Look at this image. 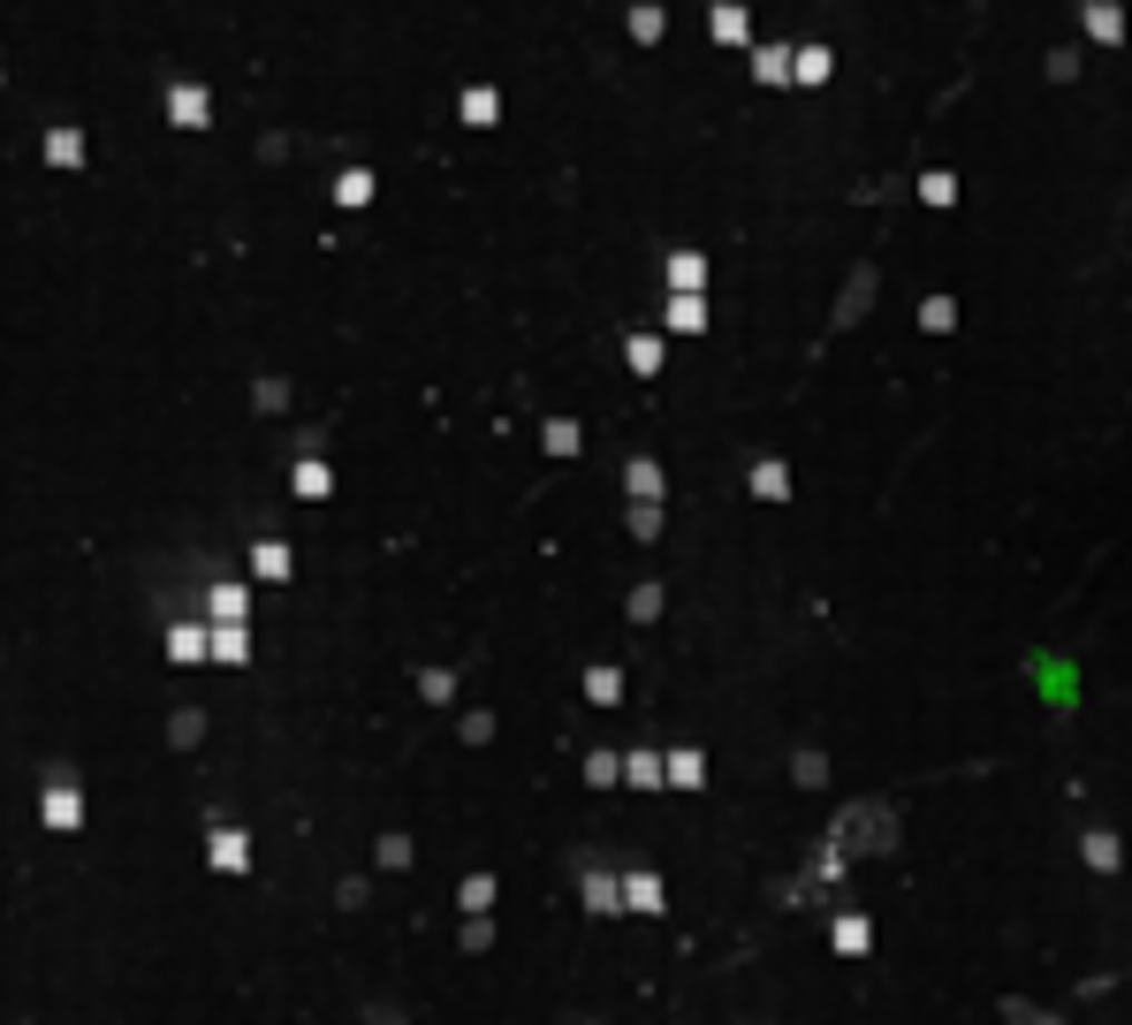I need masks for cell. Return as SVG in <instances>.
Returning a JSON list of instances; mask_svg holds the SVG:
<instances>
[{
	"label": "cell",
	"instance_id": "obj_15",
	"mask_svg": "<svg viewBox=\"0 0 1132 1025\" xmlns=\"http://www.w3.org/2000/svg\"><path fill=\"white\" fill-rule=\"evenodd\" d=\"M745 486H752V502H790V464L784 456H752Z\"/></svg>",
	"mask_w": 1132,
	"mask_h": 1025
},
{
	"label": "cell",
	"instance_id": "obj_9",
	"mask_svg": "<svg viewBox=\"0 0 1132 1025\" xmlns=\"http://www.w3.org/2000/svg\"><path fill=\"white\" fill-rule=\"evenodd\" d=\"M39 152H46V168H61V175H77L91 160V137L77 122H46V137H39Z\"/></svg>",
	"mask_w": 1132,
	"mask_h": 1025
},
{
	"label": "cell",
	"instance_id": "obj_24",
	"mask_svg": "<svg viewBox=\"0 0 1132 1025\" xmlns=\"http://www.w3.org/2000/svg\"><path fill=\"white\" fill-rule=\"evenodd\" d=\"M790 61H798V46H752V85H790Z\"/></svg>",
	"mask_w": 1132,
	"mask_h": 1025
},
{
	"label": "cell",
	"instance_id": "obj_23",
	"mask_svg": "<svg viewBox=\"0 0 1132 1025\" xmlns=\"http://www.w3.org/2000/svg\"><path fill=\"white\" fill-rule=\"evenodd\" d=\"M828 77H836V53H828L821 39H806V46H798V61H790V85L814 91V85H828Z\"/></svg>",
	"mask_w": 1132,
	"mask_h": 1025
},
{
	"label": "cell",
	"instance_id": "obj_34",
	"mask_svg": "<svg viewBox=\"0 0 1132 1025\" xmlns=\"http://www.w3.org/2000/svg\"><path fill=\"white\" fill-rule=\"evenodd\" d=\"M867 297H874V266H859V274H852V289H844V304H836V327H852V319L867 312Z\"/></svg>",
	"mask_w": 1132,
	"mask_h": 1025
},
{
	"label": "cell",
	"instance_id": "obj_16",
	"mask_svg": "<svg viewBox=\"0 0 1132 1025\" xmlns=\"http://www.w3.org/2000/svg\"><path fill=\"white\" fill-rule=\"evenodd\" d=\"M707 319H715L707 297H661V327L669 335H707Z\"/></svg>",
	"mask_w": 1132,
	"mask_h": 1025
},
{
	"label": "cell",
	"instance_id": "obj_46",
	"mask_svg": "<svg viewBox=\"0 0 1132 1025\" xmlns=\"http://www.w3.org/2000/svg\"><path fill=\"white\" fill-rule=\"evenodd\" d=\"M0 661H8V639H0Z\"/></svg>",
	"mask_w": 1132,
	"mask_h": 1025
},
{
	"label": "cell",
	"instance_id": "obj_25",
	"mask_svg": "<svg viewBox=\"0 0 1132 1025\" xmlns=\"http://www.w3.org/2000/svg\"><path fill=\"white\" fill-rule=\"evenodd\" d=\"M707 39H715V46H745V39H752V16H745V8H730V0H722V8H707Z\"/></svg>",
	"mask_w": 1132,
	"mask_h": 1025
},
{
	"label": "cell",
	"instance_id": "obj_27",
	"mask_svg": "<svg viewBox=\"0 0 1132 1025\" xmlns=\"http://www.w3.org/2000/svg\"><path fill=\"white\" fill-rule=\"evenodd\" d=\"M623 790H661V752L653 745H631L623 752Z\"/></svg>",
	"mask_w": 1132,
	"mask_h": 1025
},
{
	"label": "cell",
	"instance_id": "obj_6",
	"mask_svg": "<svg viewBox=\"0 0 1132 1025\" xmlns=\"http://www.w3.org/2000/svg\"><path fill=\"white\" fill-rule=\"evenodd\" d=\"M168 661H175V669L214 661V631H206V615H168Z\"/></svg>",
	"mask_w": 1132,
	"mask_h": 1025
},
{
	"label": "cell",
	"instance_id": "obj_44",
	"mask_svg": "<svg viewBox=\"0 0 1132 1025\" xmlns=\"http://www.w3.org/2000/svg\"><path fill=\"white\" fill-rule=\"evenodd\" d=\"M790 775H798V782H828V760H821V752H798Z\"/></svg>",
	"mask_w": 1132,
	"mask_h": 1025
},
{
	"label": "cell",
	"instance_id": "obj_12",
	"mask_svg": "<svg viewBox=\"0 0 1132 1025\" xmlns=\"http://www.w3.org/2000/svg\"><path fill=\"white\" fill-rule=\"evenodd\" d=\"M206 623H252V585L244 578H214L206 585Z\"/></svg>",
	"mask_w": 1132,
	"mask_h": 1025
},
{
	"label": "cell",
	"instance_id": "obj_45",
	"mask_svg": "<svg viewBox=\"0 0 1132 1025\" xmlns=\"http://www.w3.org/2000/svg\"><path fill=\"white\" fill-rule=\"evenodd\" d=\"M365 897H373V889H365L357 874H350V881H335V904H350V911H357V904H365Z\"/></svg>",
	"mask_w": 1132,
	"mask_h": 1025
},
{
	"label": "cell",
	"instance_id": "obj_40",
	"mask_svg": "<svg viewBox=\"0 0 1132 1025\" xmlns=\"http://www.w3.org/2000/svg\"><path fill=\"white\" fill-rule=\"evenodd\" d=\"M585 782H593V790L623 782V760H616V752H585Z\"/></svg>",
	"mask_w": 1132,
	"mask_h": 1025
},
{
	"label": "cell",
	"instance_id": "obj_38",
	"mask_svg": "<svg viewBox=\"0 0 1132 1025\" xmlns=\"http://www.w3.org/2000/svg\"><path fill=\"white\" fill-rule=\"evenodd\" d=\"M252 403H259V411H289V381H282V373H259V381H252Z\"/></svg>",
	"mask_w": 1132,
	"mask_h": 1025
},
{
	"label": "cell",
	"instance_id": "obj_31",
	"mask_svg": "<svg viewBox=\"0 0 1132 1025\" xmlns=\"http://www.w3.org/2000/svg\"><path fill=\"white\" fill-rule=\"evenodd\" d=\"M661 608H669V593H661V585H653V578H639V585H631V593H623V615H631V623H653V615H661Z\"/></svg>",
	"mask_w": 1132,
	"mask_h": 1025
},
{
	"label": "cell",
	"instance_id": "obj_17",
	"mask_svg": "<svg viewBox=\"0 0 1132 1025\" xmlns=\"http://www.w3.org/2000/svg\"><path fill=\"white\" fill-rule=\"evenodd\" d=\"M214 631V669H252V623H206Z\"/></svg>",
	"mask_w": 1132,
	"mask_h": 1025
},
{
	"label": "cell",
	"instance_id": "obj_26",
	"mask_svg": "<svg viewBox=\"0 0 1132 1025\" xmlns=\"http://www.w3.org/2000/svg\"><path fill=\"white\" fill-rule=\"evenodd\" d=\"M623 365H631L639 381H653V373H661V335H647V327H631V335H623Z\"/></svg>",
	"mask_w": 1132,
	"mask_h": 1025
},
{
	"label": "cell",
	"instance_id": "obj_2",
	"mask_svg": "<svg viewBox=\"0 0 1132 1025\" xmlns=\"http://www.w3.org/2000/svg\"><path fill=\"white\" fill-rule=\"evenodd\" d=\"M85 820H91L85 782H77V768H69V760H53V768L39 775V828H46V836H77Z\"/></svg>",
	"mask_w": 1132,
	"mask_h": 1025
},
{
	"label": "cell",
	"instance_id": "obj_19",
	"mask_svg": "<svg viewBox=\"0 0 1132 1025\" xmlns=\"http://www.w3.org/2000/svg\"><path fill=\"white\" fill-rule=\"evenodd\" d=\"M456 115H464V129H494V122H502V91H494V85H464V91H456Z\"/></svg>",
	"mask_w": 1132,
	"mask_h": 1025
},
{
	"label": "cell",
	"instance_id": "obj_11",
	"mask_svg": "<svg viewBox=\"0 0 1132 1025\" xmlns=\"http://www.w3.org/2000/svg\"><path fill=\"white\" fill-rule=\"evenodd\" d=\"M623 494H631V510H661V494H669V471L653 464V456H623Z\"/></svg>",
	"mask_w": 1132,
	"mask_h": 1025
},
{
	"label": "cell",
	"instance_id": "obj_42",
	"mask_svg": "<svg viewBox=\"0 0 1132 1025\" xmlns=\"http://www.w3.org/2000/svg\"><path fill=\"white\" fill-rule=\"evenodd\" d=\"M623 524H631V540H661V510H623Z\"/></svg>",
	"mask_w": 1132,
	"mask_h": 1025
},
{
	"label": "cell",
	"instance_id": "obj_35",
	"mask_svg": "<svg viewBox=\"0 0 1132 1025\" xmlns=\"http://www.w3.org/2000/svg\"><path fill=\"white\" fill-rule=\"evenodd\" d=\"M585 699H593V707H616V699H623V669H609V661L585 669Z\"/></svg>",
	"mask_w": 1132,
	"mask_h": 1025
},
{
	"label": "cell",
	"instance_id": "obj_37",
	"mask_svg": "<svg viewBox=\"0 0 1132 1025\" xmlns=\"http://www.w3.org/2000/svg\"><path fill=\"white\" fill-rule=\"evenodd\" d=\"M623 31H631L639 46H653L661 31H669V16H661V8H631V16H623Z\"/></svg>",
	"mask_w": 1132,
	"mask_h": 1025
},
{
	"label": "cell",
	"instance_id": "obj_36",
	"mask_svg": "<svg viewBox=\"0 0 1132 1025\" xmlns=\"http://www.w3.org/2000/svg\"><path fill=\"white\" fill-rule=\"evenodd\" d=\"M419 699L426 707H449L456 699V669H419Z\"/></svg>",
	"mask_w": 1132,
	"mask_h": 1025
},
{
	"label": "cell",
	"instance_id": "obj_21",
	"mask_svg": "<svg viewBox=\"0 0 1132 1025\" xmlns=\"http://www.w3.org/2000/svg\"><path fill=\"white\" fill-rule=\"evenodd\" d=\"M373 198H381V175H373V168H343V175H335V206H343V214H365Z\"/></svg>",
	"mask_w": 1132,
	"mask_h": 1025
},
{
	"label": "cell",
	"instance_id": "obj_28",
	"mask_svg": "<svg viewBox=\"0 0 1132 1025\" xmlns=\"http://www.w3.org/2000/svg\"><path fill=\"white\" fill-rule=\"evenodd\" d=\"M411 858H419V844H411L403 828H381V836H373V866H381V874H403Z\"/></svg>",
	"mask_w": 1132,
	"mask_h": 1025
},
{
	"label": "cell",
	"instance_id": "obj_30",
	"mask_svg": "<svg viewBox=\"0 0 1132 1025\" xmlns=\"http://www.w3.org/2000/svg\"><path fill=\"white\" fill-rule=\"evenodd\" d=\"M198 737H206V707H175V714H168V745H175V752H198Z\"/></svg>",
	"mask_w": 1132,
	"mask_h": 1025
},
{
	"label": "cell",
	"instance_id": "obj_14",
	"mask_svg": "<svg viewBox=\"0 0 1132 1025\" xmlns=\"http://www.w3.org/2000/svg\"><path fill=\"white\" fill-rule=\"evenodd\" d=\"M661 782H669V790H699V782H707V752H699V745H669V752H661Z\"/></svg>",
	"mask_w": 1132,
	"mask_h": 1025
},
{
	"label": "cell",
	"instance_id": "obj_13",
	"mask_svg": "<svg viewBox=\"0 0 1132 1025\" xmlns=\"http://www.w3.org/2000/svg\"><path fill=\"white\" fill-rule=\"evenodd\" d=\"M1080 858H1087V874H1118V866H1125V844H1118V828L1087 820V828H1080Z\"/></svg>",
	"mask_w": 1132,
	"mask_h": 1025
},
{
	"label": "cell",
	"instance_id": "obj_1",
	"mask_svg": "<svg viewBox=\"0 0 1132 1025\" xmlns=\"http://www.w3.org/2000/svg\"><path fill=\"white\" fill-rule=\"evenodd\" d=\"M897 844V812L882 806V798H859V806L836 812V828H828V851L852 858V851H889Z\"/></svg>",
	"mask_w": 1132,
	"mask_h": 1025
},
{
	"label": "cell",
	"instance_id": "obj_43",
	"mask_svg": "<svg viewBox=\"0 0 1132 1025\" xmlns=\"http://www.w3.org/2000/svg\"><path fill=\"white\" fill-rule=\"evenodd\" d=\"M456 942H464V949H494V919H464Z\"/></svg>",
	"mask_w": 1132,
	"mask_h": 1025
},
{
	"label": "cell",
	"instance_id": "obj_33",
	"mask_svg": "<svg viewBox=\"0 0 1132 1025\" xmlns=\"http://www.w3.org/2000/svg\"><path fill=\"white\" fill-rule=\"evenodd\" d=\"M919 206H935V214H943V206H958V175H951V168H927V175H919Z\"/></svg>",
	"mask_w": 1132,
	"mask_h": 1025
},
{
	"label": "cell",
	"instance_id": "obj_8",
	"mask_svg": "<svg viewBox=\"0 0 1132 1025\" xmlns=\"http://www.w3.org/2000/svg\"><path fill=\"white\" fill-rule=\"evenodd\" d=\"M578 897H585L593 919H623V874H609V866H578Z\"/></svg>",
	"mask_w": 1132,
	"mask_h": 1025
},
{
	"label": "cell",
	"instance_id": "obj_4",
	"mask_svg": "<svg viewBox=\"0 0 1132 1025\" xmlns=\"http://www.w3.org/2000/svg\"><path fill=\"white\" fill-rule=\"evenodd\" d=\"M160 107H168V129H214V85L206 77H168L160 85Z\"/></svg>",
	"mask_w": 1132,
	"mask_h": 1025
},
{
	"label": "cell",
	"instance_id": "obj_47",
	"mask_svg": "<svg viewBox=\"0 0 1132 1025\" xmlns=\"http://www.w3.org/2000/svg\"><path fill=\"white\" fill-rule=\"evenodd\" d=\"M0 85H8V69H0Z\"/></svg>",
	"mask_w": 1132,
	"mask_h": 1025
},
{
	"label": "cell",
	"instance_id": "obj_10",
	"mask_svg": "<svg viewBox=\"0 0 1132 1025\" xmlns=\"http://www.w3.org/2000/svg\"><path fill=\"white\" fill-rule=\"evenodd\" d=\"M661 282H669V297H707L715 266H707V252H669L661 258Z\"/></svg>",
	"mask_w": 1132,
	"mask_h": 1025
},
{
	"label": "cell",
	"instance_id": "obj_22",
	"mask_svg": "<svg viewBox=\"0 0 1132 1025\" xmlns=\"http://www.w3.org/2000/svg\"><path fill=\"white\" fill-rule=\"evenodd\" d=\"M494 897H502V881H494L486 866H480V874H464V881H456V911H464V919H486V911H494Z\"/></svg>",
	"mask_w": 1132,
	"mask_h": 1025
},
{
	"label": "cell",
	"instance_id": "obj_7",
	"mask_svg": "<svg viewBox=\"0 0 1132 1025\" xmlns=\"http://www.w3.org/2000/svg\"><path fill=\"white\" fill-rule=\"evenodd\" d=\"M289 494H297V502H327V494H335V471H327V456H319V441H305V449L289 456Z\"/></svg>",
	"mask_w": 1132,
	"mask_h": 1025
},
{
	"label": "cell",
	"instance_id": "obj_5",
	"mask_svg": "<svg viewBox=\"0 0 1132 1025\" xmlns=\"http://www.w3.org/2000/svg\"><path fill=\"white\" fill-rule=\"evenodd\" d=\"M244 570H252V585H289V578H297V555H289V540L259 532V540L244 548Z\"/></svg>",
	"mask_w": 1132,
	"mask_h": 1025
},
{
	"label": "cell",
	"instance_id": "obj_3",
	"mask_svg": "<svg viewBox=\"0 0 1132 1025\" xmlns=\"http://www.w3.org/2000/svg\"><path fill=\"white\" fill-rule=\"evenodd\" d=\"M206 866H214L220 881H244V874L259 866V858H252V828L214 812V820H206Z\"/></svg>",
	"mask_w": 1132,
	"mask_h": 1025
},
{
	"label": "cell",
	"instance_id": "obj_39",
	"mask_svg": "<svg viewBox=\"0 0 1132 1025\" xmlns=\"http://www.w3.org/2000/svg\"><path fill=\"white\" fill-rule=\"evenodd\" d=\"M919 327H927V335H951V327H958V304H951V297H927V304H919Z\"/></svg>",
	"mask_w": 1132,
	"mask_h": 1025
},
{
	"label": "cell",
	"instance_id": "obj_41",
	"mask_svg": "<svg viewBox=\"0 0 1132 1025\" xmlns=\"http://www.w3.org/2000/svg\"><path fill=\"white\" fill-rule=\"evenodd\" d=\"M464 745H494V707H472L464 714Z\"/></svg>",
	"mask_w": 1132,
	"mask_h": 1025
},
{
	"label": "cell",
	"instance_id": "obj_18",
	"mask_svg": "<svg viewBox=\"0 0 1132 1025\" xmlns=\"http://www.w3.org/2000/svg\"><path fill=\"white\" fill-rule=\"evenodd\" d=\"M623 911H653V919H661V911H669V889H661V874L631 866V874H623Z\"/></svg>",
	"mask_w": 1132,
	"mask_h": 1025
},
{
	"label": "cell",
	"instance_id": "obj_20",
	"mask_svg": "<svg viewBox=\"0 0 1132 1025\" xmlns=\"http://www.w3.org/2000/svg\"><path fill=\"white\" fill-rule=\"evenodd\" d=\"M828 942H836V957H867L874 949L867 911H836V919H828Z\"/></svg>",
	"mask_w": 1132,
	"mask_h": 1025
},
{
	"label": "cell",
	"instance_id": "obj_32",
	"mask_svg": "<svg viewBox=\"0 0 1132 1025\" xmlns=\"http://www.w3.org/2000/svg\"><path fill=\"white\" fill-rule=\"evenodd\" d=\"M1080 23H1087V39H1102V46H1118L1125 39V16L1110 8V0H1094V8H1080Z\"/></svg>",
	"mask_w": 1132,
	"mask_h": 1025
},
{
	"label": "cell",
	"instance_id": "obj_29",
	"mask_svg": "<svg viewBox=\"0 0 1132 1025\" xmlns=\"http://www.w3.org/2000/svg\"><path fill=\"white\" fill-rule=\"evenodd\" d=\"M540 449H548V456H578V449H585V426H578V418H540Z\"/></svg>",
	"mask_w": 1132,
	"mask_h": 1025
}]
</instances>
